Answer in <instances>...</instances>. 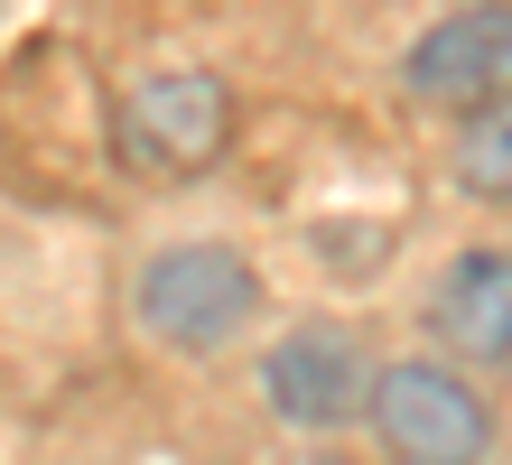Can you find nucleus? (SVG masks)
Segmentation results:
<instances>
[{
	"instance_id": "nucleus-1",
	"label": "nucleus",
	"mask_w": 512,
	"mask_h": 465,
	"mask_svg": "<svg viewBox=\"0 0 512 465\" xmlns=\"http://www.w3.org/2000/svg\"><path fill=\"white\" fill-rule=\"evenodd\" d=\"M364 410H373V438L401 465H485L494 456L485 391L466 372H447V363H391L364 391Z\"/></svg>"
},
{
	"instance_id": "nucleus-2",
	"label": "nucleus",
	"mask_w": 512,
	"mask_h": 465,
	"mask_svg": "<svg viewBox=\"0 0 512 465\" xmlns=\"http://www.w3.org/2000/svg\"><path fill=\"white\" fill-rule=\"evenodd\" d=\"M261 307V279L243 252H224V242H177V252H159L140 270V326L159 335V345L177 354H215L233 345V335L252 326Z\"/></svg>"
},
{
	"instance_id": "nucleus-3",
	"label": "nucleus",
	"mask_w": 512,
	"mask_h": 465,
	"mask_svg": "<svg viewBox=\"0 0 512 465\" xmlns=\"http://www.w3.org/2000/svg\"><path fill=\"white\" fill-rule=\"evenodd\" d=\"M224 131H233V103L215 75H149L131 103H122V159L140 177H196L224 159Z\"/></svg>"
},
{
	"instance_id": "nucleus-4",
	"label": "nucleus",
	"mask_w": 512,
	"mask_h": 465,
	"mask_svg": "<svg viewBox=\"0 0 512 465\" xmlns=\"http://www.w3.org/2000/svg\"><path fill=\"white\" fill-rule=\"evenodd\" d=\"M401 75H410L419 103H447V112L503 103L512 93V0H466V10H447L438 28H419Z\"/></svg>"
},
{
	"instance_id": "nucleus-5",
	"label": "nucleus",
	"mask_w": 512,
	"mask_h": 465,
	"mask_svg": "<svg viewBox=\"0 0 512 465\" xmlns=\"http://www.w3.org/2000/svg\"><path fill=\"white\" fill-rule=\"evenodd\" d=\"M270 410H280L289 428H345L364 419V391H373V363L364 345H354L345 326H289L280 345H270V372H261Z\"/></svg>"
},
{
	"instance_id": "nucleus-6",
	"label": "nucleus",
	"mask_w": 512,
	"mask_h": 465,
	"mask_svg": "<svg viewBox=\"0 0 512 465\" xmlns=\"http://www.w3.org/2000/svg\"><path fill=\"white\" fill-rule=\"evenodd\" d=\"M429 335L457 363H512V252H466L429 289Z\"/></svg>"
},
{
	"instance_id": "nucleus-7",
	"label": "nucleus",
	"mask_w": 512,
	"mask_h": 465,
	"mask_svg": "<svg viewBox=\"0 0 512 465\" xmlns=\"http://www.w3.org/2000/svg\"><path fill=\"white\" fill-rule=\"evenodd\" d=\"M447 168H457V186H466V196L512 205V93L457 121V149H447Z\"/></svg>"
},
{
	"instance_id": "nucleus-8",
	"label": "nucleus",
	"mask_w": 512,
	"mask_h": 465,
	"mask_svg": "<svg viewBox=\"0 0 512 465\" xmlns=\"http://www.w3.org/2000/svg\"><path fill=\"white\" fill-rule=\"evenodd\" d=\"M298 465H345V456H298Z\"/></svg>"
}]
</instances>
